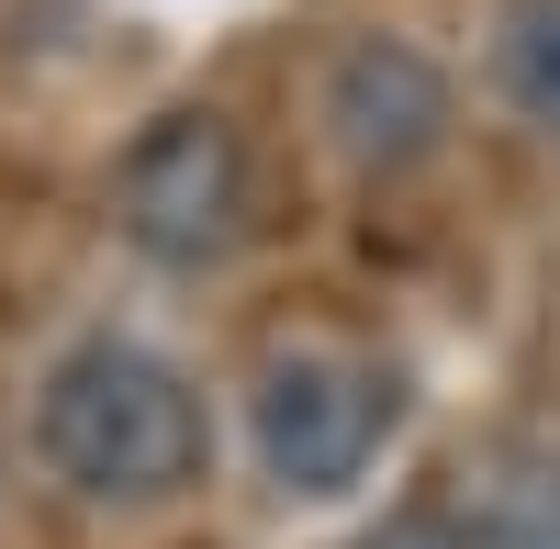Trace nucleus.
Returning a JSON list of instances; mask_svg holds the SVG:
<instances>
[{"label":"nucleus","mask_w":560,"mask_h":549,"mask_svg":"<svg viewBox=\"0 0 560 549\" xmlns=\"http://www.w3.org/2000/svg\"><path fill=\"white\" fill-rule=\"evenodd\" d=\"M34 448H45V471H57L79 505H168V493L202 482L213 427H202L191 382H179L158 348L90 337L34 393Z\"/></svg>","instance_id":"1"},{"label":"nucleus","mask_w":560,"mask_h":549,"mask_svg":"<svg viewBox=\"0 0 560 549\" xmlns=\"http://www.w3.org/2000/svg\"><path fill=\"white\" fill-rule=\"evenodd\" d=\"M404 416V393L382 359H359V348H269L258 359V382H247V437H258V471L280 493H348L370 471V448L393 437Z\"/></svg>","instance_id":"2"},{"label":"nucleus","mask_w":560,"mask_h":549,"mask_svg":"<svg viewBox=\"0 0 560 549\" xmlns=\"http://www.w3.org/2000/svg\"><path fill=\"white\" fill-rule=\"evenodd\" d=\"M113 213L158 269H213L247 236V147L224 135V113H158L113 179Z\"/></svg>","instance_id":"3"},{"label":"nucleus","mask_w":560,"mask_h":549,"mask_svg":"<svg viewBox=\"0 0 560 549\" xmlns=\"http://www.w3.org/2000/svg\"><path fill=\"white\" fill-rule=\"evenodd\" d=\"M325 135L359 179H404L438 157L448 135V79L415 57L404 34H359L337 68H325Z\"/></svg>","instance_id":"4"},{"label":"nucleus","mask_w":560,"mask_h":549,"mask_svg":"<svg viewBox=\"0 0 560 549\" xmlns=\"http://www.w3.org/2000/svg\"><path fill=\"white\" fill-rule=\"evenodd\" d=\"M493 102L560 147V0H504L493 12Z\"/></svg>","instance_id":"5"},{"label":"nucleus","mask_w":560,"mask_h":549,"mask_svg":"<svg viewBox=\"0 0 560 549\" xmlns=\"http://www.w3.org/2000/svg\"><path fill=\"white\" fill-rule=\"evenodd\" d=\"M482 549H560V448L527 437L482 482Z\"/></svg>","instance_id":"6"},{"label":"nucleus","mask_w":560,"mask_h":549,"mask_svg":"<svg viewBox=\"0 0 560 549\" xmlns=\"http://www.w3.org/2000/svg\"><path fill=\"white\" fill-rule=\"evenodd\" d=\"M359 549H482V527H448V516H393L382 538H359Z\"/></svg>","instance_id":"7"}]
</instances>
